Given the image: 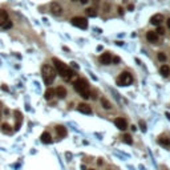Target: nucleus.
<instances>
[{
    "mask_svg": "<svg viewBox=\"0 0 170 170\" xmlns=\"http://www.w3.org/2000/svg\"><path fill=\"white\" fill-rule=\"evenodd\" d=\"M53 62H54V66H56V69H57L58 74L61 76L65 81H70L72 77L74 76V72L72 70V68H69L68 65H65L62 61H60L58 58L54 57L53 58Z\"/></svg>",
    "mask_w": 170,
    "mask_h": 170,
    "instance_id": "f257e3e1",
    "label": "nucleus"
},
{
    "mask_svg": "<svg viewBox=\"0 0 170 170\" xmlns=\"http://www.w3.org/2000/svg\"><path fill=\"white\" fill-rule=\"evenodd\" d=\"M41 76H42V80H44L45 85H50L54 81V78H56V70L53 69V66L45 64L41 68Z\"/></svg>",
    "mask_w": 170,
    "mask_h": 170,
    "instance_id": "f03ea898",
    "label": "nucleus"
},
{
    "mask_svg": "<svg viewBox=\"0 0 170 170\" xmlns=\"http://www.w3.org/2000/svg\"><path fill=\"white\" fill-rule=\"evenodd\" d=\"M73 88H74V90H76V92H78L80 94H81V93L89 90V82L86 81L85 78H78L77 81H74Z\"/></svg>",
    "mask_w": 170,
    "mask_h": 170,
    "instance_id": "7ed1b4c3",
    "label": "nucleus"
},
{
    "mask_svg": "<svg viewBox=\"0 0 170 170\" xmlns=\"http://www.w3.org/2000/svg\"><path fill=\"white\" fill-rule=\"evenodd\" d=\"M117 82H118V85H121V86L130 85L131 82H133V77H131V74L129 73V72H122V73L118 76V78H117Z\"/></svg>",
    "mask_w": 170,
    "mask_h": 170,
    "instance_id": "20e7f679",
    "label": "nucleus"
},
{
    "mask_svg": "<svg viewBox=\"0 0 170 170\" xmlns=\"http://www.w3.org/2000/svg\"><path fill=\"white\" fill-rule=\"evenodd\" d=\"M72 24H73L74 27L81 28V29L88 28V21H86V19H85V17H80V16L73 17V19H72Z\"/></svg>",
    "mask_w": 170,
    "mask_h": 170,
    "instance_id": "39448f33",
    "label": "nucleus"
},
{
    "mask_svg": "<svg viewBox=\"0 0 170 170\" xmlns=\"http://www.w3.org/2000/svg\"><path fill=\"white\" fill-rule=\"evenodd\" d=\"M50 12H52V15L53 16H61V13H62V8H61V5L58 3H52L50 4Z\"/></svg>",
    "mask_w": 170,
    "mask_h": 170,
    "instance_id": "423d86ee",
    "label": "nucleus"
},
{
    "mask_svg": "<svg viewBox=\"0 0 170 170\" xmlns=\"http://www.w3.org/2000/svg\"><path fill=\"white\" fill-rule=\"evenodd\" d=\"M162 21H163V16L161 13H155V15L151 16V19H150V23L153 25H157V27H159L162 24Z\"/></svg>",
    "mask_w": 170,
    "mask_h": 170,
    "instance_id": "0eeeda50",
    "label": "nucleus"
},
{
    "mask_svg": "<svg viewBox=\"0 0 170 170\" xmlns=\"http://www.w3.org/2000/svg\"><path fill=\"white\" fill-rule=\"evenodd\" d=\"M114 125H116L120 130H125L127 127V124H126V120L125 118H122V117H118V118H116V121H114Z\"/></svg>",
    "mask_w": 170,
    "mask_h": 170,
    "instance_id": "6e6552de",
    "label": "nucleus"
},
{
    "mask_svg": "<svg viewBox=\"0 0 170 170\" xmlns=\"http://www.w3.org/2000/svg\"><path fill=\"white\" fill-rule=\"evenodd\" d=\"M15 130H19L20 126H21V122H23V116H21V113L19 112V110H16L15 112Z\"/></svg>",
    "mask_w": 170,
    "mask_h": 170,
    "instance_id": "1a4fd4ad",
    "label": "nucleus"
},
{
    "mask_svg": "<svg viewBox=\"0 0 170 170\" xmlns=\"http://www.w3.org/2000/svg\"><path fill=\"white\" fill-rule=\"evenodd\" d=\"M146 39H147V41H149V42L155 44V42L158 41V35H157L154 31H149L146 33Z\"/></svg>",
    "mask_w": 170,
    "mask_h": 170,
    "instance_id": "9d476101",
    "label": "nucleus"
},
{
    "mask_svg": "<svg viewBox=\"0 0 170 170\" xmlns=\"http://www.w3.org/2000/svg\"><path fill=\"white\" fill-rule=\"evenodd\" d=\"M100 61H101V64H104V65H108V64H110V61H112V54L109 53V52H106V53H102L100 56Z\"/></svg>",
    "mask_w": 170,
    "mask_h": 170,
    "instance_id": "9b49d317",
    "label": "nucleus"
},
{
    "mask_svg": "<svg viewBox=\"0 0 170 170\" xmlns=\"http://www.w3.org/2000/svg\"><path fill=\"white\" fill-rule=\"evenodd\" d=\"M77 109H78V110H80L81 113H85V114H90V113H92V109H90V106H89L88 104H84V102L78 105Z\"/></svg>",
    "mask_w": 170,
    "mask_h": 170,
    "instance_id": "f8f14e48",
    "label": "nucleus"
},
{
    "mask_svg": "<svg viewBox=\"0 0 170 170\" xmlns=\"http://www.w3.org/2000/svg\"><path fill=\"white\" fill-rule=\"evenodd\" d=\"M40 139H41L42 143H52V137L48 131H44L41 135H40Z\"/></svg>",
    "mask_w": 170,
    "mask_h": 170,
    "instance_id": "ddd939ff",
    "label": "nucleus"
},
{
    "mask_svg": "<svg viewBox=\"0 0 170 170\" xmlns=\"http://www.w3.org/2000/svg\"><path fill=\"white\" fill-rule=\"evenodd\" d=\"M8 12L4 11V9H0V27H3V24L5 21H8Z\"/></svg>",
    "mask_w": 170,
    "mask_h": 170,
    "instance_id": "4468645a",
    "label": "nucleus"
},
{
    "mask_svg": "<svg viewBox=\"0 0 170 170\" xmlns=\"http://www.w3.org/2000/svg\"><path fill=\"white\" fill-rule=\"evenodd\" d=\"M54 93H56V96L60 97V98H65V96H66V89L64 88V86H58V88L54 90Z\"/></svg>",
    "mask_w": 170,
    "mask_h": 170,
    "instance_id": "2eb2a0df",
    "label": "nucleus"
},
{
    "mask_svg": "<svg viewBox=\"0 0 170 170\" xmlns=\"http://www.w3.org/2000/svg\"><path fill=\"white\" fill-rule=\"evenodd\" d=\"M56 133H57L58 137H65L66 135V129L64 126H61V125H58V126H56Z\"/></svg>",
    "mask_w": 170,
    "mask_h": 170,
    "instance_id": "dca6fc26",
    "label": "nucleus"
},
{
    "mask_svg": "<svg viewBox=\"0 0 170 170\" xmlns=\"http://www.w3.org/2000/svg\"><path fill=\"white\" fill-rule=\"evenodd\" d=\"M54 94H56V93H54V89L48 88L45 90V93H44V97H45V100H52Z\"/></svg>",
    "mask_w": 170,
    "mask_h": 170,
    "instance_id": "f3484780",
    "label": "nucleus"
},
{
    "mask_svg": "<svg viewBox=\"0 0 170 170\" xmlns=\"http://www.w3.org/2000/svg\"><path fill=\"white\" fill-rule=\"evenodd\" d=\"M159 70H161V74H162L163 77H167V76L170 74V68L167 65H162Z\"/></svg>",
    "mask_w": 170,
    "mask_h": 170,
    "instance_id": "a211bd4d",
    "label": "nucleus"
},
{
    "mask_svg": "<svg viewBox=\"0 0 170 170\" xmlns=\"http://www.w3.org/2000/svg\"><path fill=\"white\" fill-rule=\"evenodd\" d=\"M1 131H3V133H7V134H11L12 129L8 124H1Z\"/></svg>",
    "mask_w": 170,
    "mask_h": 170,
    "instance_id": "6ab92c4d",
    "label": "nucleus"
},
{
    "mask_svg": "<svg viewBox=\"0 0 170 170\" xmlns=\"http://www.w3.org/2000/svg\"><path fill=\"white\" fill-rule=\"evenodd\" d=\"M158 143H161V145H163V146L170 147V138H159Z\"/></svg>",
    "mask_w": 170,
    "mask_h": 170,
    "instance_id": "aec40b11",
    "label": "nucleus"
},
{
    "mask_svg": "<svg viewBox=\"0 0 170 170\" xmlns=\"http://www.w3.org/2000/svg\"><path fill=\"white\" fill-rule=\"evenodd\" d=\"M86 15H88V16H90V17H96L97 12L94 11L93 8H88V9H86Z\"/></svg>",
    "mask_w": 170,
    "mask_h": 170,
    "instance_id": "412c9836",
    "label": "nucleus"
},
{
    "mask_svg": "<svg viewBox=\"0 0 170 170\" xmlns=\"http://www.w3.org/2000/svg\"><path fill=\"white\" fill-rule=\"evenodd\" d=\"M101 104H102V106H104L105 109H110V108H112L110 102H109V101H106L105 98H102V100H101Z\"/></svg>",
    "mask_w": 170,
    "mask_h": 170,
    "instance_id": "4be33fe9",
    "label": "nucleus"
},
{
    "mask_svg": "<svg viewBox=\"0 0 170 170\" xmlns=\"http://www.w3.org/2000/svg\"><path fill=\"white\" fill-rule=\"evenodd\" d=\"M122 138H124V142H125V143H129V145H130V143L133 142V139H131V135H129V134H124V137H122Z\"/></svg>",
    "mask_w": 170,
    "mask_h": 170,
    "instance_id": "5701e85b",
    "label": "nucleus"
},
{
    "mask_svg": "<svg viewBox=\"0 0 170 170\" xmlns=\"http://www.w3.org/2000/svg\"><path fill=\"white\" fill-rule=\"evenodd\" d=\"M157 57H158L159 61H166V54L163 53V52H159V53L157 54Z\"/></svg>",
    "mask_w": 170,
    "mask_h": 170,
    "instance_id": "b1692460",
    "label": "nucleus"
},
{
    "mask_svg": "<svg viewBox=\"0 0 170 170\" xmlns=\"http://www.w3.org/2000/svg\"><path fill=\"white\" fill-rule=\"evenodd\" d=\"M154 32L157 35H165V28L159 25V27H157V31H154Z\"/></svg>",
    "mask_w": 170,
    "mask_h": 170,
    "instance_id": "393cba45",
    "label": "nucleus"
},
{
    "mask_svg": "<svg viewBox=\"0 0 170 170\" xmlns=\"http://www.w3.org/2000/svg\"><path fill=\"white\" fill-rule=\"evenodd\" d=\"M11 27H12V21L11 20H8V21H5V23L3 24V27L1 28H4V29H9Z\"/></svg>",
    "mask_w": 170,
    "mask_h": 170,
    "instance_id": "a878e982",
    "label": "nucleus"
},
{
    "mask_svg": "<svg viewBox=\"0 0 170 170\" xmlns=\"http://www.w3.org/2000/svg\"><path fill=\"white\" fill-rule=\"evenodd\" d=\"M80 96H81L82 98H84V100H88L89 97H90V92H89V90H86V92L81 93V94H80Z\"/></svg>",
    "mask_w": 170,
    "mask_h": 170,
    "instance_id": "bb28decb",
    "label": "nucleus"
},
{
    "mask_svg": "<svg viewBox=\"0 0 170 170\" xmlns=\"http://www.w3.org/2000/svg\"><path fill=\"white\" fill-rule=\"evenodd\" d=\"M139 125H141V130L142 131H146V124L143 121H139Z\"/></svg>",
    "mask_w": 170,
    "mask_h": 170,
    "instance_id": "cd10ccee",
    "label": "nucleus"
},
{
    "mask_svg": "<svg viewBox=\"0 0 170 170\" xmlns=\"http://www.w3.org/2000/svg\"><path fill=\"white\" fill-rule=\"evenodd\" d=\"M112 60L114 64H118V62H120V57H112Z\"/></svg>",
    "mask_w": 170,
    "mask_h": 170,
    "instance_id": "c85d7f7f",
    "label": "nucleus"
},
{
    "mask_svg": "<svg viewBox=\"0 0 170 170\" xmlns=\"http://www.w3.org/2000/svg\"><path fill=\"white\" fill-rule=\"evenodd\" d=\"M72 68H74V69H78V65L76 64V62H72Z\"/></svg>",
    "mask_w": 170,
    "mask_h": 170,
    "instance_id": "c756f323",
    "label": "nucleus"
},
{
    "mask_svg": "<svg viewBox=\"0 0 170 170\" xmlns=\"http://www.w3.org/2000/svg\"><path fill=\"white\" fill-rule=\"evenodd\" d=\"M1 89H3V90H8V86H5V85H1Z\"/></svg>",
    "mask_w": 170,
    "mask_h": 170,
    "instance_id": "7c9ffc66",
    "label": "nucleus"
},
{
    "mask_svg": "<svg viewBox=\"0 0 170 170\" xmlns=\"http://www.w3.org/2000/svg\"><path fill=\"white\" fill-rule=\"evenodd\" d=\"M88 1H89V0H80V3H82V4H86Z\"/></svg>",
    "mask_w": 170,
    "mask_h": 170,
    "instance_id": "2f4dec72",
    "label": "nucleus"
},
{
    "mask_svg": "<svg viewBox=\"0 0 170 170\" xmlns=\"http://www.w3.org/2000/svg\"><path fill=\"white\" fill-rule=\"evenodd\" d=\"M167 27H169V28H170V19H169V20H167Z\"/></svg>",
    "mask_w": 170,
    "mask_h": 170,
    "instance_id": "473e14b6",
    "label": "nucleus"
},
{
    "mask_svg": "<svg viewBox=\"0 0 170 170\" xmlns=\"http://www.w3.org/2000/svg\"><path fill=\"white\" fill-rule=\"evenodd\" d=\"M1 106H3V104H1V102H0V110H1Z\"/></svg>",
    "mask_w": 170,
    "mask_h": 170,
    "instance_id": "72a5a7b5",
    "label": "nucleus"
},
{
    "mask_svg": "<svg viewBox=\"0 0 170 170\" xmlns=\"http://www.w3.org/2000/svg\"><path fill=\"white\" fill-rule=\"evenodd\" d=\"M72 1H77V0H72Z\"/></svg>",
    "mask_w": 170,
    "mask_h": 170,
    "instance_id": "f704fd0d",
    "label": "nucleus"
},
{
    "mask_svg": "<svg viewBox=\"0 0 170 170\" xmlns=\"http://www.w3.org/2000/svg\"><path fill=\"white\" fill-rule=\"evenodd\" d=\"M90 170H93V169H90Z\"/></svg>",
    "mask_w": 170,
    "mask_h": 170,
    "instance_id": "c9c22d12",
    "label": "nucleus"
}]
</instances>
